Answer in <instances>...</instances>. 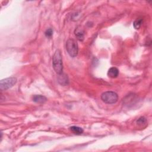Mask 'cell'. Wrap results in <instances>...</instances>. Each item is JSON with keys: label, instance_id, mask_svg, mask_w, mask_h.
I'll list each match as a JSON object with an SVG mask.
<instances>
[{"label": "cell", "instance_id": "obj_1", "mask_svg": "<svg viewBox=\"0 0 152 152\" xmlns=\"http://www.w3.org/2000/svg\"><path fill=\"white\" fill-rule=\"evenodd\" d=\"M52 65L55 71L58 74H60L63 73V56L60 50L57 49L52 57Z\"/></svg>", "mask_w": 152, "mask_h": 152}, {"label": "cell", "instance_id": "obj_2", "mask_svg": "<svg viewBox=\"0 0 152 152\" xmlns=\"http://www.w3.org/2000/svg\"><path fill=\"white\" fill-rule=\"evenodd\" d=\"M66 49L68 54L72 58H74L78 54V44L75 40L69 39L66 42Z\"/></svg>", "mask_w": 152, "mask_h": 152}, {"label": "cell", "instance_id": "obj_3", "mask_svg": "<svg viewBox=\"0 0 152 152\" xmlns=\"http://www.w3.org/2000/svg\"><path fill=\"white\" fill-rule=\"evenodd\" d=\"M101 99L105 104H115L118 101V96L114 91H108L103 93L101 95Z\"/></svg>", "mask_w": 152, "mask_h": 152}, {"label": "cell", "instance_id": "obj_4", "mask_svg": "<svg viewBox=\"0 0 152 152\" xmlns=\"http://www.w3.org/2000/svg\"><path fill=\"white\" fill-rule=\"evenodd\" d=\"M17 83V79L15 77H9L3 79L0 82V89L1 91L6 90L12 87Z\"/></svg>", "mask_w": 152, "mask_h": 152}, {"label": "cell", "instance_id": "obj_5", "mask_svg": "<svg viewBox=\"0 0 152 152\" xmlns=\"http://www.w3.org/2000/svg\"><path fill=\"white\" fill-rule=\"evenodd\" d=\"M58 81L62 86H67L69 84V78L67 75L64 73H61L60 74H58Z\"/></svg>", "mask_w": 152, "mask_h": 152}, {"label": "cell", "instance_id": "obj_6", "mask_svg": "<svg viewBox=\"0 0 152 152\" xmlns=\"http://www.w3.org/2000/svg\"><path fill=\"white\" fill-rule=\"evenodd\" d=\"M119 75V70L116 67H111L109 69L108 72V75L110 78L115 79Z\"/></svg>", "mask_w": 152, "mask_h": 152}, {"label": "cell", "instance_id": "obj_7", "mask_svg": "<svg viewBox=\"0 0 152 152\" xmlns=\"http://www.w3.org/2000/svg\"><path fill=\"white\" fill-rule=\"evenodd\" d=\"M75 35L78 40L83 41L84 39V32L81 27H78L75 30Z\"/></svg>", "mask_w": 152, "mask_h": 152}, {"label": "cell", "instance_id": "obj_8", "mask_svg": "<svg viewBox=\"0 0 152 152\" xmlns=\"http://www.w3.org/2000/svg\"><path fill=\"white\" fill-rule=\"evenodd\" d=\"M33 100L38 104H44L46 102L47 99L46 97L42 95H35L33 98Z\"/></svg>", "mask_w": 152, "mask_h": 152}, {"label": "cell", "instance_id": "obj_9", "mask_svg": "<svg viewBox=\"0 0 152 152\" xmlns=\"http://www.w3.org/2000/svg\"><path fill=\"white\" fill-rule=\"evenodd\" d=\"M70 130L71 132H73L74 134H77V135H80L83 133L84 130L83 128L79 127V126H72L70 128Z\"/></svg>", "mask_w": 152, "mask_h": 152}, {"label": "cell", "instance_id": "obj_10", "mask_svg": "<svg viewBox=\"0 0 152 152\" xmlns=\"http://www.w3.org/2000/svg\"><path fill=\"white\" fill-rule=\"evenodd\" d=\"M142 22H143V20L141 19H137L136 20H135L133 23L134 28L136 29H139L141 26Z\"/></svg>", "mask_w": 152, "mask_h": 152}, {"label": "cell", "instance_id": "obj_11", "mask_svg": "<svg viewBox=\"0 0 152 152\" xmlns=\"http://www.w3.org/2000/svg\"><path fill=\"white\" fill-rule=\"evenodd\" d=\"M45 35L46 36V37L47 38H51L52 36V35H53V30L52 29H48L46 30V32H45Z\"/></svg>", "mask_w": 152, "mask_h": 152}, {"label": "cell", "instance_id": "obj_12", "mask_svg": "<svg viewBox=\"0 0 152 152\" xmlns=\"http://www.w3.org/2000/svg\"><path fill=\"white\" fill-rule=\"evenodd\" d=\"M146 122V120L145 117H140L137 121V124L139 125L145 124Z\"/></svg>", "mask_w": 152, "mask_h": 152}]
</instances>
